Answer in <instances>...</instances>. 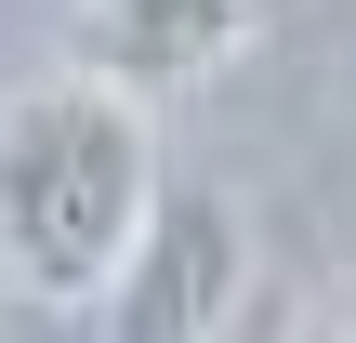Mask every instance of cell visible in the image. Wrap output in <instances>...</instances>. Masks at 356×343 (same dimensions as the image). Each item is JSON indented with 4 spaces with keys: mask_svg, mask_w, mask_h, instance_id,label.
I'll use <instances>...</instances> for the list:
<instances>
[{
    "mask_svg": "<svg viewBox=\"0 0 356 343\" xmlns=\"http://www.w3.org/2000/svg\"><path fill=\"white\" fill-rule=\"evenodd\" d=\"M159 119L106 79H40L0 106V291L26 304H106L145 198H159Z\"/></svg>",
    "mask_w": 356,
    "mask_h": 343,
    "instance_id": "obj_1",
    "label": "cell"
},
{
    "mask_svg": "<svg viewBox=\"0 0 356 343\" xmlns=\"http://www.w3.org/2000/svg\"><path fill=\"white\" fill-rule=\"evenodd\" d=\"M238 291H251L238 212L211 185H159L132 251H119V278H106V343H225Z\"/></svg>",
    "mask_w": 356,
    "mask_h": 343,
    "instance_id": "obj_2",
    "label": "cell"
},
{
    "mask_svg": "<svg viewBox=\"0 0 356 343\" xmlns=\"http://www.w3.org/2000/svg\"><path fill=\"white\" fill-rule=\"evenodd\" d=\"M264 26V0H66V53L79 79L159 106V93H198L211 66H238Z\"/></svg>",
    "mask_w": 356,
    "mask_h": 343,
    "instance_id": "obj_3",
    "label": "cell"
},
{
    "mask_svg": "<svg viewBox=\"0 0 356 343\" xmlns=\"http://www.w3.org/2000/svg\"><path fill=\"white\" fill-rule=\"evenodd\" d=\"M304 343H356V330H343V317H317V330H304Z\"/></svg>",
    "mask_w": 356,
    "mask_h": 343,
    "instance_id": "obj_4",
    "label": "cell"
}]
</instances>
